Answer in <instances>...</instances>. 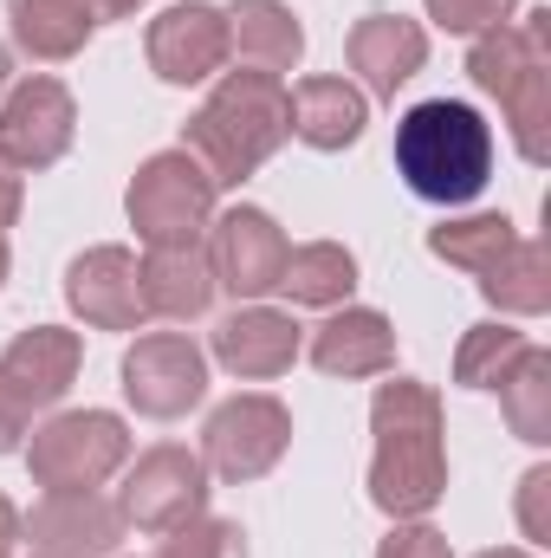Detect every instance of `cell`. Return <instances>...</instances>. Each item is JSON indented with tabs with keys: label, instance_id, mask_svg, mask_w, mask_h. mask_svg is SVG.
<instances>
[{
	"label": "cell",
	"instance_id": "obj_10",
	"mask_svg": "<svg viewBox=\"0 0 551 558\" xmlns=\"http://www.w3.org/2000/svg\"><path fill=\"white\" fill-rule=\"evenodd\" d=\"M208 267H215V286H228L234 299H260L279 286V267L292 254V241L279 234V221L267 208H228L208 221Z\"/></svg>",
	"mask_w": 551,
	"mask_h": 558
},
{
	"label": "cell",
	"instance_id": "obj_11",
	"mask_svg": "<svg viewBox=\"0 0 551 558\" xmlns=\"http://www.w3.org/2000/svg\"><path fill=\"white\" fill-rule=\"evenodd\" d=\"M78 137V111L72 92L59 78H26L13 85V98L0 105V156L26 175V169H52Z\"/></svg>",
	"mask_w": 551,
	"mask_h": 558
},
{
	"label": "cell",
	"instance_id": "obj_13",
	"mask_svg": "<svg viewBox=\"0 0 551 558\" xmlns=\"http://www.w3.org/2000/svg\"><path fill=\"white\" fill-rule=\"evenodd\" d=\"M20 539L33 546V558H111L118 539H124V513L98 487H85V494H46L20 520Z\"/></svg>",
	"mask_w": 551,
	"mask_h": 558
},
{
	"label": "cell",
	"instance_id": "obj_6",
	"mask_svg": "<svg viewBox=\"0 0 551 558\" xmlns=\"http://www.w3.org/2000/svg\"><path fill=\"white\" fill-rule=\"evenodd\" d=\"M131 454V428L111 410H65L26 441V468L46 494H85L105 487Z\"/></svg>",
	"mask_w": 551,
	"mask_h": 558
},
{
	"label": "cell",
	"instance_id": "obj_25",
	"mask_svg": "<svg viewBox=\"0 0 551 558\" xmlns=\"http://www.w3.org/2000/svg\"><path fill=\"white\" fill-rule=\"evenodd\" d=\"M513 241H519V234H513L506 215H467V221H441V228L428 234V254L448 260V267H461V274L487 279L500 260H506Z\"/></svg>",
	"mask_w": 551,
	"mask_h": 558
},
{
	"label": "cell",
	"instance_id": "obj_16",
	"mask_svg": "<svg viewBox=\"0 0 551 558\" xmlns=\"http://www.w3.org/2000/svg\"><path fill=\"white\" fill-rule=\"evenodd\" d=\"M78 331H65V325H33V331H20L7 351H0V377L20 390V403L39 416V410H52L65 390H72V377H78Z\"/></svg>",
	"mask_w": 551,
	"mask_h": 558
},
{
	"label": "cell",
	"instance_id": "obj_12",
	"mask_svg": "<svg viewBox=\"0 0 551 558\" xmlns=\"http://www.w3.org/2000/svg\"><path fill=\"white\" fill-rule=\"evenodd\" d=\"M143 46H149V72H156L162 85H201V78H215V72L234 59V46H228V13L208 7V0H182V7L156 13Z\"/></svg>",
	"mask_w": 551,
	"mask_h": 558
},
{
	"label": "cell",
	"instance_id": "obj_3",
	"mask_svg": "<svg viewBox=\"0 0 551 558\" xmlns=\"http://www.w3.org/2000/svg\"><path fill=\"white\" fill-rule=\"evenodd\" d=\"M396 175L409 182V195L434 208H461L487 189L493 175V131L474 105L454 98H428L403 111L396 124Z\"/></svg>",
	"mask_w": 551,
	"mask_h": 558
},
{
	"label": "cell",
	"instance_id": "obj_36",
	"mask_svg": "<svg viewBox=\"0 0 551 558\" xmlns=\"http://www.w3.org/2000/svg\"><path fill=\"white\" fill-rule=\"evenodd\" d=\"M7 78H13V59H7V46H0V92H7Z\"/></svg>",
	"mask_w": 551,
	"mask_h": 558
},
{
	"label": "cell",
	"instance_id": "obj_7",
	"mask_svg": "<svg viewBox=\"0 0 551 558\" xmlns=\"http://www.w3.org/2000/svg\"><path fill=\"white\" fill-rule=\"evenodd\" d=\"M285 441H292V416H285L279 397H234L201 428V468H215L221 481L241 487V481L273 474Z\"/></svg>",
	"mask_w": 551,
	"mask_h": 558
},
{
	"label": "cell",
	"instance_id": "obj_15",
	"mask_svg": "<svg viewBox=\"0 0 551 558\" xmlns=\"http://www.w3.org/2000/svg\"><path fill=\"white\" fill-rule=\"evenodd\" d=\"M292 357H298V325L273 305H241L215 325V364L247 377V384H267L279 371H292Z\"/></svg>",
	"mask_w": 551,
	"mask_h": 558
},
{
	"label": "cell",
	"instance_id": "obj_38",
	"mask_svg": "<svg viewBox=\"0 0 551 558\" xmlns=\"http://www.w3.org/2000/svg\"><path fill=\"white\" fill-rule=\"evenodd\" d=\"M0 279H7V234H0Z\"/></svg>",
	"mask_w": 551,
	"mask_h": 558
},
{
	"label": "cell",
	"instance_id": "obj_33",
	"mask_svg": "<svg viewBox=\"0 0 551 558\" xmlns=\"http://www.w3.org/2000/svg\"><path fill=\"white\" fill-rule=\"evenodd\" d=\"M20 202H26V175H20V169L0 156V234L20 221Z\"/></svg>",
	"mask_w": 551,
	"mask_h": 558
},
{
	"label": "cell",
	"instance_id": "obj_29",
	"mask_svg": "<svg viewBox=\"0 0 551 558\" xmlns=\"http://www.w3.org/2000/svg\"><path fill=\"white\" fill-rule=\"evenodd\" d=\"M513 7L519 0H428V20L434 26H448V33H493V26H506L513 20Z\"/></svg>",
	"mask_w": 551,
	"mask_h": 558
},
{
	"label": "cell",
	"instance_id": "obj_19",
	"mask_svg": "<svg viewBox=\"0 0 551 558\" xmlns=\"http://www.w3.org/2000/svg\"><path fill=\"white\" fill-rule=\"evenodd\" d=\"M137 274H143V305L156 318H175V325L201 318L215 305V292H221L208 254H201V241L195 247H149L137 260Z\"/></svg>",
	"mask_w": 551,
	"mask_h": 558
},
{
	"label": "cell",
	"instance_id": "obj_26",
	"mask_svg": "<svg viewBox=\"0 0 551 558\" xmlns=\"http://www.w3.org/2000/svg\"><path fill=\"white\" fill-rule=\"evenodd\" d=\"M500 410L519 441H532V448L551 441V357L539 344H526V357L500 377Z\"/></svg>",
	"mask_w": 551,
	"mask_h": 558
},
{
	"label": "cell",
	"instance_id": "obj_8",
	"mask_svg": "<svg viewBox=\"0 0 551 558\" xmlns=\"http://www.w3.org/2000/svg\"><path fill=\"white\" fill-rule=\"evenodd\" d=\"M201 507H208V468L182 441H162V448L137 454V468L124 481V500H118L124 526H137V533H175Z\"/></svg>",
	"mask_w": 551,
	"mask_h": 558
},
{
	"label": "cell",
	"instance_id": "obj_17",
	"mask_svg": "<svg viewBox=\"0 0 551 558\" xmlns=\"http://www.w3.org/2000/svg\"><path fill=\"white\" fill-rule=\"evenodd\" d=\"M311 364L325 377H383L396 371V325L370 305H344L311 331Z\"/></svg>",
	"mask_w": 551,
	"mask_h": 558
},
{
	"label": "cell",
	"instance_id": "obj_1",
	"mask_svg": "<svg viewBox=\"0 0 551 558\" xmlns=\"http://www.w3.org/2000/svg\"><path fill=\"white\" fill-rule=\"evenodd\" d=\"M377 461H370V500L390 520H421L448 494V454H441V397L428 384H383L370 403Z\"/></svg>",
	"mask_w": 551,
	"mask_h": 558
},
{
	"label": "cell",
	"instance_id": "obj_27",
	"mask_svg": "<svg viewBox=\"0 0 551 558\" xmlns=\"http://www.w3.org/2000/svg\"><path fill=\"white\" fill-rule=\"evenodd\" d=\"M526 331H513V325H474L467 338H461V351H454V377L467 384V390H500V377L526 357Z\"/></svg>",
	"mask_w": 551,
	"mask_h": 558
},
{
	"label": "cell",
	"instance_id": "obj_20",
	"mask_svg": "<svg viewBox=\"0 0 551 558\" xmlns=\"http://www.w3.org/2000/svg\"><path fill=\"white\" fill-rule=\"evenodd\" d=\"M285 98H292V137L311 149H351L370 124L364 92L344 78H298V92H285Z\"/></svg>",
	"mask_w": 551,
	"mask_h": 558
},
{
	"label": "cell",
	"instance_id": "obj_32",
	"mask_svg": "<svg viewBox=\"0 0 551 558\" xmlns=\"http://www.w3.org/2000/svg\"><path fill=\"white\" fill-rule=\"evenodd\" d=\"M26 428H33V410H26V403H20V390L0 377V454H13Z\"/></svg>",
	"mask_w": 551,
	"mask_h": 558
},
{
	"label": "cell",
	"instance_id": "obj_2",
	"mask_svg": "<svg viewBox=\"0 0 551 558\" xmlns=\"http://www.w3.org/2000/svg\"><path fill=\"white\" fill-rule=\"evenodd\" d=\"M285 137H292V98H285V85H279L273 72H228V78L208 92V105L188 118L182 149H188L221 189H234V182H247Z\"/></svg>",
	"mask_w": 551,
	"mask_h": 558
},
{
	"label": "cell",
	"instance_id": "obj_37",
	"mask_svg": "<svg viewBox=\"0 0 551 558\" xmlns=\"http://www.w3.org/2000/svg\"><path fill=\"white\" fill-rule=\"evenodd\" d=\"M480 558H532V553H519V546H500V553H480Z\"/></svg>",
	"mask_w": 551,
	"mask_h": 558
},
{
	"label": "cell",
	"instance_id": "obj_9",
	"mask_svg": "<svg viewBox=\"0 0 551 558\" xmlns=\"http://www.w3.org/2000/svg\"><path fill=\"white\" fill-rule=\"evenodd\" d=\"M124 397L137 403V416L175 422L208 397V357L188 331H149L124 357Z\"/></svg>",
	"mask_w": 551,
	"mask_h": 558
},
{
	"label": "cell",
	"instance_id": "obj_34",
	"mask_svg": "<svg viewBox=\"0 0 551 558\" xmlns=\"http://www.w3.org/2000/svg\"><path fill=\"white\" fill-rule=\"evenodd\" d=\"M72 7H78V13H85L91 26H98V20H131L143 0H72Z\"/></svg>",
	"mask_w": 551,
	"mask_h": 558
},
{
	"label": "cell",
	"instance_id": "obj_4",
	"mask_svg": "<svg viewBox=\"0 0 551 558\" xmlns=\"http://www.w3.org/2000/svg\"><path fill=\"white\" fill-rule=\"evenodd\" d=\"M467 78L500 98L506 124H513V143L526 162H546L551 156V13H526V20H506L493 33L474 39L467 52Z\"/></svg>",
	"mask_w": 551,
	"mask_h": 558
},
{
	"label": "cell",
	"instance_id": "obj_24",
	"mask_svg": "<svg viewBox=\"0 0 551 558\" xmlns=\"http://www.w3.org/2000/svg\"><path fill=\"white\" fill-rule=\"evenodd\" d=\"M480 292H487L500 312H513V318H539V312L551 305V254H546V241H513L506 260L480 279Z\"/></svg>",
	"mask_w": 551,
	"mask_h": 558
},
{
	"label": "cell",
	"instance_id": "obj_23",
	"mask_svg": "<svg viewBox=\"0 0 551 558\" xmlns=\"http://www.w3.org/2000/svg\"><path fill=\"white\" fill-rule=\"evenodd\" d=\"M7 26H13V46L39 65H59L72 52H85V39H91V20L72 0H13Z\"/></svg>",
	"mask_w": 551,
	"mask_h": 558
},
{
	"label": "cell",
	"instance_id": "obj_22",
	"mask_svg": "<svg viewBox=\"0 0 551 558\" xmlns=\"http://www.w3.org/2000/svg\"><path fill=\"white\" fill-rule=\"evenodd\" d=\"M351 286H357V260H351V247H338V241H305V247L285 254L273 292H285L292 305H318V312H331V305L351 299Z\"/></svg>",
	"mask_w": 551,
	"mask_h": 558
},
{
	"label": "cell",
	"instance_id": "obj_18",
	"mask_svg": "<svg viewBox=\"0 0 551 558\" xmlns=\"http://www.w3.org/2000/svg\"><path fill=\"white\" fill-rule=\"evenodd\" d=\"M428 65V33L403 13H370L351 26V72H364L370 98H396Z\"/></svg>",
	"mask_w": 551,
	"mask_h": 558
},
{
	"label": "cell",
	"instance_id": "obj_28",
	"mask_svg": "<svg viewBox=\"0 0 551 558\" xmlns=\"http://www.w3.org/2000/svg\"><path fill=\"white\" fill-rule=\"evenodd\" d=\"M156 558H247V533H241L234 520H208V513H195L188 526L162 533V553Z\"/></svg>",
	"mask_w": 551,
	"mask_h": 558
},
{
	"label": "cell",
	"instance_id": "obj_21",
	"mask_svg": "<svg viewBox=\"0 0 551 558\" xmlns=\"http://www.w3.org/2000/svg\"><path fill=\"white\" fill-rule=\"evenodd\" d=\"M228 46L241 52L247 72H292L298 52H305V33H298V13L285 0H234L228 7Z\"/></svg>",
	"mask_w": 551,
	"mask_h": 558
},
{
	"label": "cell",
	"instance_id": "obj_35",
	"mask_svg": "<svg viewBox=\"0 0 551 558\" xmlns=\"http://www.w3.org/2000/svg\"><path fill=\"white\" fill-rule=\"evenodd\" d=\"M20 546V513H13V500L0 494V553H13Z\"/></svg>",
	"mask_w": 551,
	"mask_h": 558
},
{
	"label": "cell",
	"instance_id": "obj_30",
	"mask_svg": "<svg viewBox=\"0 0 551 558\" xmlns=\"http://www.w3.org/2000/svg\"><path fill=\"white\" fill-rule=\"evenodd\" d=\"M519 533L532 546H551V468H532L519 481Z\"/></svg>",
	"mask_w": 551,
	"mask_h": 558
},
{
	"label": "cell",
	"instance_id": "obj_14",
	"mask_svg": "<svg viewBox=\"0 0 551 558\" xmlns=\"http://www.w3.org/2000/svg\"><path fill=\"white\" fill-rule=\"evenodd\" d=\"M65 299L98 331H137L143 318H149L143 274H137V254L131 247H91V254H78L72 274H65Z\"/></svg>",
	"mask_w": 551,
	"mask_h": 558
},
{
	"label": "cell",
	"instance_id": "obj_31",
	"mask_svg": "<svg viewBox=\"0 0 551 558\" xmlns=\"http://www.w3.org/2000/svg\"><path fill=\"white\" fill-rule=\"evenodd\" d=\"M377 558H454V553H448V539H441L434 526L409 520V526H396V533L377 546Z\"/></svg>",
	"mask_w": 551,
	"mask_h": 558
},
{
	"label": "cell",
	"instance_id": "obj_39",
	"mask_svg": "<svg viewBox=\"0 0 551 558\" xmlns=\"http://www.w3.org/2000/svg\"><path fill=\"white\" fill-rule=\"evenodd\" d=\"M0 558H7V553H0Z\"/></svg>",
	"mask_w": 551,
	"mask_h": 558
},
{
	"label": "cell",
	"instance_id": "obj_5",
	"mask_svg": "<svg viewBox=\"0 0 551 558\" xmlns=\"http://www.w3.org/2000/svg\"><path fill=\"white\" fill-rule=\"evenodd\" d=\"M215 195L221 182L188 149H162L131 182V228L143 247H195L215 221Z\"/></svg>",
	"mask_w": 551,
	"mask_h": 558
}]
</instances>
